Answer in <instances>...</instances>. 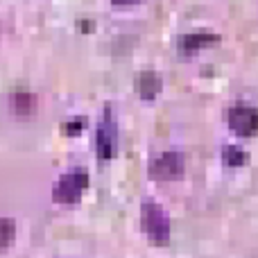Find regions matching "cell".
Segmentation results:
<instances>
[{
    "instance_id": "9",
    "label": "cell",
    "mask_w": 258,
    "mask_h": 258,
    "mask_svg": "<svg viewBox=\"0 0 258 258\" xmlns=\"http://www.w3.org/2000/svg\"><path fill=\"white\" fill-rule=\"evenodd\" d=\"M16 236V222L9 218H0V249H7Z\"/></svg>"
},
{
    "instance_id": "1",
    "label": "cell",
    "mask_w": 258,
    "mask_h": 258,
    "mask_svg": "<svg viewBox=\"0 0 258 258\" xmlns=\"http://www.w3.org/2000/svg\"><path fill=\"white\" fill-rule=\"evenodd\" d=\"M141 220L143 229H145L147 238L156 245H163L170 240V220L165 215V211L154 202H145L141 209Z\"/></svg>"
},
{
    "instance_id": "10",
    "label": "cell",
    "mask_w": 258,
    "mask_h": 258,
    "mask_svg": "<svg viewBox=\"0 0 258 258\" xmlns=\"http://www.w3.org/2000/svg\"><path fill=\"white\" fill-rule=\"evenodd\" d=\"M222 159L227 161L229 165H245V163H247V159H249V154H247L245 150H240V147L229 145V147H224Z\"/></svg>"
},
{
    "instance_id": "2",
    "label": "cell",
    "mask_w": 258,
    "mask_h": 258,
    "mask_svg": "<svg viewBox=\"0 0 258 258\" xmlns=\"http://www.w3.org/2000/svg\"><path fill=\"white\" fill-rule=\"evenodd\" d=\"M86 186H89V174L84 170H71V172L59 177L57 186L52 188V197L59 204H75V202H80Z\"/></svg>"
},
{
    "instance_id": "12",
    "label": "cell",
    "mask_w": 258,
    "mask_h": 258,
    "mask_svg": "<svg viewBox=\"0 0 258 258\" xmlns=\"http://www.w3.org/2000/svg\"><path fill=\"white\" fill-rule=\"evenodd\" d=\"M113 5H136V3H141V0H111Z\"/></svg>"
},
{
    "instance_id": "6",
    "label": "cell",
    "mask_w": 258,
    "mask_h": 258,
    "mask_svg": "<svg viewBox=\"0 0 258 258\" xmlns=\"http://www.w3.org/2000/svg\"><path fill=\"white\" fill-rule=\"evenodd\" d=\"M36 104H39V100H36V95L30 93V91H16V93H12L7 100L9 111H12L14 116H21V118L34 116Z\"/></svg>"
},
{
    "instance_id": "8",
    "label": "cell",
    "mask_w": 258,
    "mask_h": 258,
    "mask_svg": "<svg viewBox=\"0 0 258 258\" xmlns=\"http://www.w3.org/2000/svg\"><path fill=\"white\" fill-rule=\"evenodd\" d=\"M159 91H161V77L156 75L154 71H145L138 77V95H141L143 100L156 98Z\"/></svg>"
},
{
    "instance_id": "5",
    "label": "cell",
    "mask_w": 258,
    "mask_h": 258,
    "mask_svg": "<svg viewBox=\"0 0 258 258\" xmlns=\"http://www.w3.org/2000/svg\"><path fill=\"white\" fill-rule=\"evenodd\" d=\"M116 125H113L111 118H104L102 125L98 127V134H95V143H98V159L100 161H109L113 154H116Z\"/></svg>"
},
{
    "instance_id": "4",
    "label": "cell",
    "mask_w": 258,
    "mask_h": 258,
    "mask_svg": "<svg viewBox=\"0 0 258 258\" xmlns=\"http://www.w3.org/2000/svg\"><path fill=\"white\" fill-rule=\"evenodd\" d=\"M229 125L238 136H254L258 132V111L254 107H233L229 111Z\"/></svg>"
},
{
    "instance_id": "7",
    "label": "cell",
    "mask_w": 258,
    "mask_h": 258,
    "mask_svg": "<svg viewBox=\"0 0 258 258\" xmlns=\"http://www.w3.org/2000/svg\"><path fill=\"white\" fill-rule=\"evenodd\" d=\"M213 41H218V34H213V32H192V34L181 36L179 50L183 54H195L200 48H204L206 43H213Z\"/></svg>"
},
{
    "instance_id": "3",
    "label": "cell",
    "mask_w": 258,
    "mask_h": 258,
    "mask_svg": "<svg viewBox=\"0 0 258 258\" xmlns=\"http://www.w3.org/2000/svg\"><path fill=\"white\" fill-rule=\"evenodd\" d=\"M186 170V159L181 152H163L150 163V177L159 181H172L179 179Z\"/></svg>"
},
{
    "instance_id": "11",
    "label": "cell",
    "mask_w": 258,
    "mask_h": 258,
    "mask_svg": "<svg viewBox=\"0 0 258 258\" xmlns=\"http://www.w3.org/2000/svg\"><path fill=\"white\" fill-rule=\"evenodd\" d=\"M63 132H66V134H80V132H82V120L66 122V127H63Z\"/></svg>"
}]
</instances>
